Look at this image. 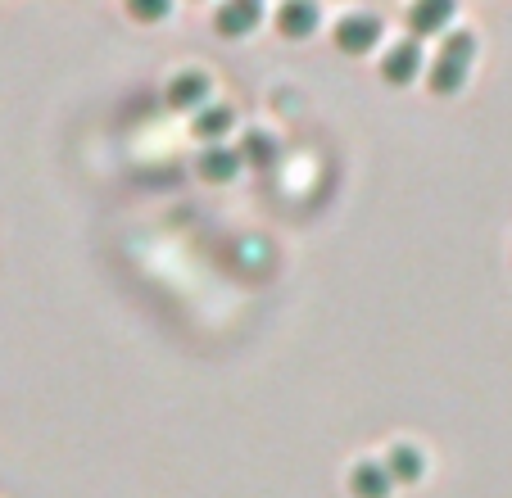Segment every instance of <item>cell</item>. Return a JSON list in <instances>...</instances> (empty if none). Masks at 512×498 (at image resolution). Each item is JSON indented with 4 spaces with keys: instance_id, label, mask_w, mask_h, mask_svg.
Here are the masks:
<instances>
[{
    "instance_id": "cell-7",
    "label": "cell",
    "mask_w": 512,
    "mask_h": 498,
    "mask_svg": "<svg viewBox=\"0 0 512 498\" xmlns=\"http://www.w3.org/2000/svg\"><path fill=\"white\" fill-rule=\"evenodd\" d=\"M209 96H213V82L204 73H195V68H186V73H177L168 82V105L173 109H204Z\"/></svg>"
},
{
    "instance_id": "cell-11",
    "label": "cell",
    "mask_w": 512,
    "mask_h": 498,
    "mask_svg": "<svg viewBox=\"0 0 512 498\" xmlns=\"http://www.w3.org/2000/svg\"><path fill=\"white\" fill-rule=\"evenodd\" d=\"M241 173V154L236 150H204L200 154V177L204 182H232Z\"/></svg>"
},
{
    "instance_id": "cell-8",
    "label": "cell",
    "mask_w": 512,
    "mask_h": 498,
    "mask_svg": "<svg viewBox=\"0 0 512 498\" xmlns=\"http://www.w3.org/2000/svg\"><path fill=\"white\" fill-rule=\"evenodd\" d=\"M386 471H390V480H399V485H417L426 471V458L413 449V444H395L386 458Z\"/></svg>"
},
{
    "instance_id": "cell-13",
    "label": "cell",
    "mask_w": 512,
    "mask_h": 498,
    "mask_svg": "<svg viewBox=\"0 0 512 498\" xmlns=\"http://www.w3.org/2000/svg\"><path fill=\"white\" fill-rule=\"evenodd\" d=\"M168 10H173V0H127V14L141 23H164Z\"/></svg>"
},
{
    "instance_id": "cell-10",
    "label": "cell",
    "mask_w": 512,
    "mask_h": 498,
    "mask_svg": "<svg viewBox=\"0 0 512 498\" xmlns=\"http://www.w3.org/2000/svg\"><path fill=\"white\" fill-rule=\"evenodd\" d=\"M232 123H236L232 105H204L200 114H195V136L213 145V141H223V136L232 132Z\"/></svg>"
},
{
    "instance_id": "cell-12",
    "label": "cell",
    "mask_w": 512,
    "mask_h": 498,
    "mask_svg": "<svg viewBox=\"0 0 512 498\" xmlns=\"http://www.w3.org/2000/svg\"><path fill=\"white\" fill-rule=\"evenodd\" d=\"M241 163H254V168H272L277 163V141L268 132H250L241 145Z\"/></svg>"
},
{
    "instance_id": "cell-1",
    "label": "cell",
    "mask_w": 512,
    "mask_h": 498,
    "mask_svg": "<svg viewBox=\"0 0 512 498\" xmlns=\"http://www.w3.org/2000/svg\"><path fill=\"white\" fill-rule=\"evenodd\" d=\"M472 59H476L472 32H445L440 55H435V64H431V91L435 96H454V91L467 82V73H472Z\"/></svg>"
},
{
    "instance_id": "cell-3",
    "label": "cell",
    "mask_w": 512,
    "mask_h": 498,
    "mask_svg": "<svg viewBox=\"0 0 512 498\" xmlns=\"http://www.w3.org/2000/svg\"><path fill=\"white\" fill-rule=\"evenodd\" d=\"M377 41H381V23L372 14H345L336 23V50H345V55H368Z\"/></svg>"
},
{
    "instance_id": "cell-9",
    "label": "cell",
    "mask_w": 512,
    "mask_h": 498,
    "mask_svg": "<svg viewBox=\"0 0 512 498\" xmlns=\"http://www.w3.org/2000/svg\"><path fill=\"white\" fill-rule=\"evenodd\" d=\"M349 485H354V494H358V498H386L395 480H390L386 462H363V467H354Z\"/></svg>"
},
{
    "instance_id": "cell-4",
    "label": "cell",
    "mask_w": 512,
    "mask_h": 498,
    "mask_svg": "<svg viewBox=\"0 0 512 498\" xmlns=\"http://www.w3.org/2000/svg\"><path fill=\"white\" fill-rule=\"evenodd\" d=\"M454 10H458V0H413L408 28H413L417 37H445L449 23H454Z\"/></svg>"
},
{
    "instance_id": "cell-5",
    "label": "cell",
    "mask_w": 512,
    "mask_h": 498,
    "mask_svg": "<svg viewBox=\"0 0 512 498\" xmlns=\"http://www.w3.org/2000/svg\"><path fill=\"white\" fill-rule=\"evenodd\" d=\"M417 73H422V46H417V41H399V46H390L386 59H381V77H386L390 87H408Z\"/></svg>"
},
{
    "instance_id": "cell-2",
    "label": "cell",
    "mask_w": 512,
    "mask_h": 498,
    "mask_svg": "<svg viewBox=\"0 0 512 498\" xmlns=\"http://www.w3.org/2000/svg\"><path fill=\"white\" fill-rule=\"evenodd\" d=\"M259 23H263V0H223L218 14H213V28L223 32V37H232V41L250 37Z\"/></svg>"
},
{
    "instance_id": "cell-6",
    "label": "cell",
    "mask_w": 512,
    "mask_h": 498,
    "mask_svg": "<svg viewBox=\"0 0 512 498\" xmlns=\"http://www.w3.org/2000/svg\"><path fill=\"white\" fill-rule=\"evenodd\" d=\"M318 0H286L277 10V28H281V37H290V41H304V37H313L318 32Z\"/></svg>"
}]
</instances>
